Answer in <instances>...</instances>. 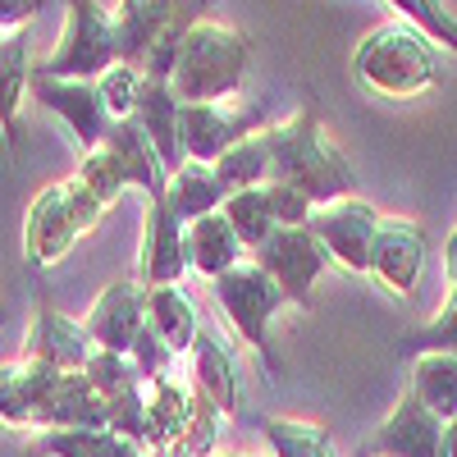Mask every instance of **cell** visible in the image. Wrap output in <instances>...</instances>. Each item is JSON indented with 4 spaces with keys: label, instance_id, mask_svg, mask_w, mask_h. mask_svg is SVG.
<instances>
[{
    "label": "cell",
    "instance_id": "19",
    "mask_svg": "<svg viewBox=\"0 0 457 457\" xmlns=\"http://www.w3.org/2000/svg\"><path fill=\"white\" fill-rule=\"evenodd\" d=\"M37 430H110V411H105V394L87 379V370H69L60 379L55 398L46 403Z\"/></svg>",
    "mask_w": 457,
    "mask_h": 457
},
{
    "label": "cell",
    "instance_id": "2",
    "mask_svg": "<svg viewBox=\"0 0 457 457\" xmlns=\"http://www.w3.org/2000/svg\"><path fill=\"white\" fill-rule=\"evenodd\" d=\"M270 156H275V179L297 183L316 206H329L338 197H357L353 165L343 151L329 146L316 105H302L288 120L270 124Z\"/></svg>",
    "mask_w": 457,
    "mask_h": 457
},
{
    "label": "cell",
    "instance_id": "5",
    "mask_svg": "<svg viewBox=\"0 0 457 457\" xmlns=\"http://www.w3.org/2000/svg\"><path fill=\"white\" fill-rule=\"evenodd\" d=\"M120 64V42H114V19L101 0H64V32L55 51L37 64L46 79L69 83H96Z\"/></svg>",
    "mask_w": 457,
    "mask_h": 457
},
{
    "label": "cell",
    "instance_id": "23",
    "mask_svg": "<svg viewBox=\"0 0 457 457\" xmlns=\"http://www.w3.org/2000/svg\"><path fill=\"white\" fill-rule=\"evenodd\" d=\"M187 416H193V389L179 385V379H170V375L156 379V385L146 389V435H142V444L151 453L183 444Z\"/></svg>",
    "mask_w": 457,
    "mask_h": 457
},
{
    "label": "cell",
    "instance_id": "38",
    "mask_svg": "<svg viewBox=\"0 0 457 457\" xmlns=\"http://www.w3.org/2000/svg\"><path fill=\"white\" fill-rule=\"evenodd\" d=\"M87 379H92L105 398L120 394V389H133V385H146L129 353H105V348H96V357L87 361Z\"/></svg>",
    "mask_w": 457,
    "mask_h": 457
},
{
    "label": "cell",
    "instance_id": "32",
    "mask_svg": "<svg viewBox=\"0 0 457 457\" xmlns=\"http://www.w3.org/2000/svg\"><path fill=\"white\" fill-rule=\"evenodd\" d=\"M73 179H79L83 187H87V193L110 211L114 202H120L124 193H129V174H124V165H120V156H114V151L101 142V146H92V151H83V165H79V174H73Z\"/></svg>",
    "mask_w": 457,
    "mask_h": 457
},
{
    "label": "cell",
    "instance_id": "7",
    "mask_svg": "<svg viewBox=\"0 0 457 457\" xmlns=\"http://www.w3.org/2000/svg\"><path fill=\"white\" fill-rule=\"evenodd\" d=\"M252 261L284 288L288 302H297V307H312L316 279L334 265L329 247L312 234V224H307V228H275L270 243L252 252Z\"/></svg>",
    "mask_w": 457,
    "mask_h": 457
},
{
    "label": "cell",
    "instance_id": "28",
    "mask_svg": "<svg viewBox=\"0 0 457 457\" xmlns=\"http://www.w3.org/2000/svg\"><path fill=\"white\" fill-rule=\"evenodd\" d=\"M407 389L421 398L439 421H453V416H457V357H448V353L416 357Z\"/></svg>",
    "mask_w": 457,
    "mask_h": 457
},
{
    "label": "cell",
    "instance_id": "39",
    "mask_svg": "<svg viewBox=\"0 0 457 457\" xmlns=\"http://www.w3.org/2000/svg\"><path fill=\"white\" fill-rule=\"evenodd\" d=\"M265 202H270L279 228H307L312 215H316V202L302 193L297 183H284V179H270V183H265Z\"/></svg>",
    "mask_w": 457,
    "mask_h": 457
},
{
    "label": "cell",
    "instance_id": "20",
    "mask_svg": "<svg viewBox=\"0 0 457 457\" xmlns=\"http://www.w3.org/2000/svg\"><path fill=\"white\" fill-rule=\"evenodd\" d=\"M133 120L142 124V133L156 142L161 151V161L165 170L174 174L187 156H183V101L174 96L170 83H156V79H146L142 96H137V110H133Z\"/></svg>",
    "mask_w": 457,
    "mask_h": 457
},
{
    "label": "cell",
    "instance_id": "8",
    "mask_svg": "<svg viewBox=\"0 0 457 457\" xmlns=\"http://www.w3.org/2000/svg\"><path fill=\"white\" fill-rule=\"evenodd\" d=\"M379 215L370 202L361 197H338L329 206H316L312 215V234L329 247L334 265H343V270L353 275H370V243L379 234Z\"/></svg>",
    "mask_w": 457,
    "mask_h": 457
},
{
    "label": "cell",
    "instance_id": "12",
    "mask_svg": "<svg viewBox=\"0 0 457 457\" xmlns=\"http://www.w3.org/2000/svg\"><path fill=\"white\" fill-rule=\"evenodd\" d=\"M19 357L46 361V366H55V370H87V361L96 357V343H92V334H87L79 320L60 316L51 302H37Z\"/></svg>",
    "mask_w": 457,
    "mask_h": 457
},
{
    "label": "cell",
    "instance_id": "11",
    "mask_svg": "<svg viewBox=\"0 0 457 457\" xmlns=\"http://www.w3.org/2000/svg\"><path fill=\"white\" fill-rule=\"evenodd\" d=\"M426 228L411 220H379L370 243V279L385 284L394 297H411L426 270Z\"/></svg>",
    "mask_w": 457,
    "mask_h": 457
},
{
    "label": "cell",
    "instance_id": "26",
    "mask_svg": "<svg viewBox=\"0 0 457 457\" xmlns=\"http://www.w3.org/2000/svg\"><path fill=\"white\" fill-rule=\"evenodd\" d=\"M165 202H170V211H174L183 224H193V220H202V215H215V211L228 202V193H224V183L215 179V165L183 161V165L170 174Z\"/></svg>",
    "mask_w": 457,
    "mask_h": 457
},
{
    "label": "cell",
    "instance_id": "41",
    "mask_svg": "<svg viewBox=\"0 0 457 457\" xmlns=\"http://www.w3.org/2000/svg\"><path fill=\"white\" fill-rule=\"evenodd\" d=\"M37 10H42V0H0V28L14 32V28H23Z\"/></svg>",
    "mask_w": 457,
    "mask_h": 457
},
{
    "label": "cell",
    "instance_id": "45",
    "mask_svg": "<svg viewBox=\"0 0 457 457\" xmlns=\"http://www.w3.org/2000/svg\"><path fill=\"white\" fill-rule=\"evenodd\" d=\"M220 457H256V453H220Z\"/></svg>",
    "mask_w": 457,
    "mask_h": 457
},
{
    "label": "cell",
    "instance_id": "35",
    "mask_svg": "<svg viewBox=\"0 0 457 457\" xmlns=\"http://www.w3.org/2000/svg\"><path fill=\"white\" fill-rule=\"evenodd\" d=\"M228 421V416L193 385V416H187V435H183V448L193 457H220V426Z\"/></svg>",
    "mask_w": 457,
    "mask_h": 457
},
{
    "label": "cell",
    "instance_id": "13",
    "mask_svg": "<svg viewBox=\"0 0 457 457\" xmlns=\"http://www.w3.org/2000/svg\"><path fill=\"white\" fill-rule=\"evenodd\" d=\"M256 129L265 124L252 110H224L220 101H193V105H183V156L215 165L228 146H238Z\"/></svg>",
    "mask_w": 457,
    "mask_h": 457
},
{
    "label": "cell",
    "instance_id": "29",
    "mask_svg": "<svg viewBox=\"0 0 457 457\" xmlns=\"http://www.w3.org/2000/svg\"><path fill=\"white\" fill-rule=\"evenodd\" d=\"M270 457H334L329 430L316 421H297V416H265L261 426Z\"/></svg>",
    "mask_w": 457,
    "mask_h": 457
},
{
    "label": "cell",
    "instance_id": "21",
    "mask_svg": "<svg viewBox=\"0 0 457 457\" xmlns=\"http://www.w3.org/2000/svg\"><path fill=\"white\" fill-rule=\"evenodd\" d=\"M170 10L174 0H114V42H120V60L124 64H146V55L156 51V42L170 28Z\"/></svg>",
    "mask_w": 457,
    "mask_h": 457
},
{
    "label": "cell",
    "instance_id": "6",
    "mask_svg": "<svg viewBox=\"0 0 457 457\" xmlns=\"http://www.w3.org/2000/svg\"><path fill=\"white\" fill-rule=\"evenodd\" d=\"M211 293H215V302H220V312L228 316V325H234V334L256 353V361L270 370V375H279L275 343H270V320H275V312L288 302L284 288L247 256V261L234 265L228 275H220V279L211 284Z\"/></svg>",
    "mask_w": 457,
    "mask_h": 457
},
{
    "label": "cell",
    "instance_id": "17",
    "mask_svg": "<svg viewBox=\"0 0 457 457\" xmlns=\"http://www.w3.org/2000/svg\"><path fill=\"white\" fill-rule=\"evenodd\" d=\"M183 252H187V270L206 275L211 284H215L220 275H228L234 265H243V261H247V247H243V238L234 234V224H228V215H224V211L202 215V220L187 224V234H183Z\"/></svg>",
    "mask_w": 457,
    "mask_h": 457
},
{
    "label": "cell",
    "instance_id": "37",
    "mask_svg": "<svg viewBox=\"0 0 457 457\" xmlns=\"http://www.w3.org/2000/svg\"><path fill=\"white\" fill-rule=\"evenodd\" d=\"M129 357H133V366H137V375L146 379V385H156V379H165L170 375V366H174V348H170V343L156 334V325H142V334L133 338V348H129Z\"/></svg>",
    "mask_w": 457,
    "mask_h": 457
},
{
    "label": "cell",
    "instance_id": "3",
    "mask_svg": "<svg viewBox=\"0 0 457 457\" xmlns=\"http://www.w3.org/2000/svg\"><path fill=\"white\" fill-rule=\"evenodd\" d=\"M247 64H252V37L234 23H197L193 32L183 37L179 46V64H174V96L183 105L193 101H224L234 96L247 79Z\"/></svg>",
    "mask_w": 457,
    "mask_h": 457
},
{
    "label": "cell",
    "instance_id": "25",
    "mask_svg": "<svg viewBox=\"0 0 457 457\" xmlns=\"http://www.w3.org/2000/svg\"><path fill=\"white\" fill-rule=\"evenodd\" d=\"M32 73L37 64L28 60V28L5 32V42H0V124H5L10 142H19V110L23 96H32Z\"/></svg>",
    "mask_w": 457,
    "mask_h": 457
},
{
    "label": "cell",
    "instance_id": "4",
    "mask_svg": "<svg viewBox=\"0 0 457 457\" xmlns=\"http://www.w3.org/2000/svg\"><path fill=\"white\" fill-rule=\"evenodd\" d=\"M105 206L87 193L79 179H60L51 187H42L23 215V256L32 270H51L60 265L79 238H87L92 228L101 224Z\"/></svg>",
    "mask_w": 457,
    "mask_h": 457
},
{
    "label": "cell",
    "instance_id": "16",
    "mask_svg": "<svg viewBox=\"0 0 457 457\" xmlns=\"http://www.w3.org/2000/svg\"><path fill=\"white\" fill-rule=\"evenodd\" d=\"M64 375L69 370H55L46 361H28V357L5 361V370H0V416H5L10 426L37 430V421H42V411L55 398Z\"/></svg>",
    "mask_w": 457,
    "mask_h": 457
},
{
    "label": "cell",
    "instance_id": "40",
    "mask_svg": "<svg viewBox=\"0 0 457 457\" xmlns=\"http://www.w3.org/2000/svg\"><path fill=\"white\" fill-rule=\"evenodd\" d=\"M146 389L151 385H133V389H120V394L105 398L110 430L114 435H129V439H142L146 435Z\"/></svg>",
    "mask_w": 457,
    "mask_h": 457
},
{
    "label": "cell",
    "instance_id": "1",
    "mask_svg": "<svg viewBox=\"0 0 457 457\" xmlns=\"http://www.w3.org/2000/svg\"><path fill=\"white\" fill-rule=\"evenodd\" d=\"M353 73L357 83L375 96H389V101H411V96H426L430 87H439V51L435 42L407 19L385 23V28H370L357 51H353Z\"/></svg>",
    "mask_w": 457,
    "mask_h": 457
},
{
    "label": "cell",
    "instance_id": "43",
    "mask_svg": "<svg viewBox=\"0 0 457 457\" xmlns=\"http://www.w3.org/2000/svg\"><path fill=\"white\" fill-rule=\"evenodd\" d=\"M444 457H457V416L444 426Z\"/></svg>",
    "mask_w": 457,
    "mask_h": 457
},
{
    "label": "cell",
    "instance_id": "14",
    "mask_svg": "<svg viewBox=\"0 0 457 457\" xmlns=\"http://www.w3.org/2000/svg\"><path fill=\"white\" fill-rule=\"evenodd\" d=\"M183 234H187V224L170 211L165 197L146 202L142 243H137V279H142L146 288H156V284H179V279L187 275Z\"/></svg>",
    "mask_w": 457,
    "mask_h": 457
},
{
    "label": "cell",
    "instance_id": "22",
    "mask_svg": "<svg viewBox=\"0 0 457 457\" xmlns=\"http://www.w3.org/2000/svg\"><path fill=\"white\" fill-rule=\"evenodd\" d=\"M193 385L234 421L238 407H243V394H238V366H234V353L224 348L215 334L202 329V338L193 343Z\"/></svg>",
    "mask_w": 457,
    "mask_h": 457
},
{
    "label": "cell",
    "instance_id": "36",
    "mask_svg": "<svg viewBox=\"0 0 457 457\" xmlns=\"http://www.w3.org/2000/svg\"><path fill=\"white\" fill-rule=\"evenodd\" d=\"M101 96H105V110H110V120H133V110H137V96L146 87V73L137 64H114L105 79H96Z\"/></svg>",
    "mask_w": 457,
    "mask_h": 457
},
{
    "label": "cell",
    "instance_id": "44",
    "mask_svg": "<svg viewBox=\"0 0 457 457\" xmlns=\"http://www.w3.org/2000/svg\"><path fill=\"white\" fill-rule=\"evenodd\" d=\"M151 457H193L183 444H174V448H161V453H151Z\"/></svg>",
    "mask_w": 457,
    "mask_h": 457
},
{
    "label": "cell",
    "instance_id": "18",
    "mask_svg": "<svg viewBox=\"0 0 457 457\" xmlns=\"http://www.w3.org/2000/svg\"><path fill=\"white\" fill-rule=\"evenodd\" d=\"M105 146L114 151V156H120V165H124L129 183L137 187V193H146V202L165 197V187H170V170H165L156 142H151V137L142 133V124H137V120H114V124H110V133H105Z\"/></svg>",
    "mask_w": 457,
    "mask_h": 457
},
{
    "label": "cell",
    "instance_id": "24",
    "mask_svg": "<svg viewBox=\"0 0 457 457\" xmlns=\"http://www.w3.org/2000/svg\"><path fill=\"white\" fill-rule=\"evenodd\" d=\"M146 288V284H142ZM146 320L156 325V334L170 343L174 353H193V343L202 338V316L193 307V297H187L179 284H156L146 288Z\"/></svg>",
    "mask_w": 457,
    "mask_h": 457
},
{
    "label": "cell",
    "instance_id": "9",
    "mask_svg": "<svg viewBox=\"0 0 457 457\" xmlns=\"http://www.w3.org/2000/svg\"><path fill=\"white\" fill-rule=\"evenodd\" d=\"M32 101L51 110L55 120L73 133L83 151L101 146L105 133H110V110H105V96L96 83H69V79H46V73H32Z\"/></svg>",
    "mask_w": 457,
    "mask_h": 457
},
{
    "label": "cell",
    "instance_id": "15",
    "mask_svg": "<svg viewBox=\"0 0 457 457\" xmlns=\"http://www.w3.org/2000/svg\"><path fill=\"white\" fill-rule=\"evenodd\" d=\"M142 325H146V288H142V279L105 284L96 293V302L87 307V316H83V329L105 353H129L133 338L142 334Z\"/></svg>",
    "mask_w": 457,
    "mask_h": 457
},
{
    "label": "cell",
    "instance_id": "42",
    "mask_svg": "<svg viewBox=\"0 0 457 457\" xmlns=\"http://www.w3.org/2000/svg\"><path fill=\"white\" fill-rule=\"evenodd\" d=\"M444 270H448V284L457 288V228L448 234V247H444Z\"/></svg>",
    "mask_w": 457,
    "mask_h": 457
},
{
    "label": "cell",
    "instance_id": "34",
    "mask_svg": "<svg viewBox=\"0 0 457 457\" xmlns=\"http://www.w3.org/2000/svg\"><path fill=\"white\" fill-rule=\"evenodd\" d=\"M389 5H394L407 23L421 28L435 46L457 51V14L444 5V0H389Z\"/></svg>",
    "mask_w": 457,
    "mask_h": 457
},
{
    "label": "cell",
    "instance_id": "33",
    "mask_svg": "<svg viewBox=\"0 0 457 457\" xmlns=\"http://www.w3.org/2000/svg\"><path fill=\"white\" fill-rule=\"evenodd\" d=\"M114 430H42L32 439V457H114Z\"/></svg>",
    "mask_w": 457,
    "mask_h": 457
},
{
    "label": "cell",
    "instance_id": "10",
    "mask_svg": "<svg viewBox=\"0 0 457 457\" xmlns=\"http://www.w3.org/2000/svg\"><path fill=\"white\" fill-rule=\"evenodd\" d=\"M444 426L439 416L411 389L394 403L379 430L361 444V457H444Z\"/></svg>",
    "mask_w": 457,
    "mask_h": 457
},
{
    "label": "cell",
    "instance_id": "27",
    "mask_svg": "<svg viewBox=\"0 0 457 457\" xmlns=\"http://www.w3.org/2000/svg\"><path fill=\"white\" fill-rule=\"evenodd\" d=\"M215 179L224 183V193H247V187H265L275 179V156H270V124L243 137L238 146H228L215 161Z\"/></svg>",
    "mask_w": 457,
    "mask_h": 457
},
{
    "label": "cell",
    "instance_id": "31",
    "mask_svg": "<svg viewBox=\"0 0 457 457\" xmlns=\"http://www.w3.org/2000/svg\"><path fill=\"white\" fill-rule=\"evenodd\" d=\"M398 353L403 357H430V353L457 357V288L444 297V307L426 325H416V329H407L398 338Z\"/></svg>",
    "mask_w": 457,
    "mask_h": 457
},
{
    "label": "cell",
    "instance_id": "30",
    "mask_svg": "<svg viewBox=\"0 0 457 457\" xmlns=\"http://www.w3.org/2000/svg\"><path fill=\"white\" fill-rule=\"evenodd\" d=\"M220 211L228 215V224H234V234L243 238L247 256H252L256 247L270 243V234L279 228V220H275L270 202H265V187H247V193H234V197H228Z\"/></svg>",
    "mask_w": 457,
    "mask_h": 457
}]
</instances>
